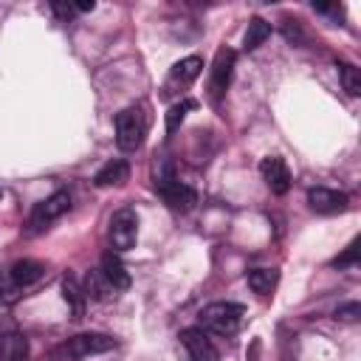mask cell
I'll use <instances>...</instances> for the list:
<instances>
[{"instance_id": "cell-12", "label": "cell", "mask_w": 361, "mask_h": 361, "mask_svg": "<svg viewBox=\"0 0 361 361\" xmlns=\"http://www.w3.org/2000/svg\"><path fill=\"white\" fill-rule=\"evenodd\" d=\"M62 299L71 310L73 319H82L85 316V305H87V296H85V288L79 285V279L73 274H65L62 276Z\"/></svg>"}, {"instance_id": "cell-26", "label": "cell", "mask_w": 361, "mask_h": 361, "mask_svg": "<svg viewBox=\"0 0 361 361\" xmlns=\"http://www.w3.org/2000/svg\"><path fill=\"white\" fill-rule=\"evenodd\" d=\"M51 11H54L62 23H68V20L73 17V6H71V3H51Z\"/></svg>"}, {"instance_id": "cell-3", "label": "cell", "mask_w": 361, "mask_h": 361, "mask_svg": "<svg viewBox=\"0 0 361 361\" xmlns=\"http://www.w3.org/2000/svg\"><path fill=\"white\" fill-rule=\"evenodd\" d=\"M147 135V118L141 107H124L116 116V144L121 152H135L144 144Z\"/></svg>"}, {"instance_id": "cell-9", "label": "cell", "mask_w": 361, "mask_h": 361, "mask_svg": "<svg viewBox=\"0 0 361 361\" xmlns=\"http://www.w3.org/2000/svg\"><path fill=\"white\" fill-rule=\"evenodd\" d=\"M259 175H262V180L268 183V189H271L274 195H285V192L290 189V169H288V164H285L279 155L262 158Z\"/></svg>"}, {"instance_id": "cell-1", "label": "cell", "mask_w": 361, "mask_h": 361, "mask_svg": "<svg viewBox=\"0 0 361 361\" xmlns=\"http://www.w3.org/2000/svg\"><path fill=\"white\" fill-rule=\"evenodd\" d=\"M113 347H116L113 336H104V333H76V336H71L68 341H62L54 350V358L56 361H79V358L110 353Z\"/></svg>"}, {"instance_id": "cell-21", "label": "cell", "mask_w": 361, "mask_h": 361, "mask_svg": "<svg viewBox=\"0 0 361 361\" xmlns=\"http://www.w3.org/2000/svg\"><path fill=\"white\" fill-rule=\"evenodd\" d=\"M338 73H341V85L350 96H358L361 93V76H358V68L350 65V62H338Z\"/></svg>"}, {"instance_id": "cell-13", "label": "cell", "mask_w": 361, "mask_h": 361, "mask_svg": "<svg viewBox=\"0 0 361 361\" xmlns=\"http://www.w3.org/2000/svg\"><path fill=\"white\" fill-rule=\"evenodd\" d=\"M127 178H130V166H127V161L113 158V161H107V164L93 175V183H96L99 189H107V186H121Z\"/></svg>"}, {"instance_id": "cell-17", "label": "cell", "mask_w": 361, "mask_h": 361, "mask_svg": "<svg viewBox=\"0 0 361 361\" xmlns=\"http://www.w3.org/2000/svg\"><path fill=\"white\" fill-rule=\"evenodd\" d=\"M268 37H271V23H265L262 17H251L248 20V28L243 34V48L245 51H257Z\"/></svg>"}, {"instance_id": "cell-11", "label": "cell", "mask_w": 361, "mask_h": 361, "mask_svg": "<svg viewBox=\"0 0 361 361\" xmlns=\"http://www.w3.org/2000/svg\"><path fill=\"white\" fill-rule=\"evenodd\" d=\"M307 206L319 214H336V212L347 209V195L336 192V189H327V186H313L307 192Z\"/></svg>"}, {"instance_id": "cell-15", "label": "cell", "mask_w": 361, "mask_h": 361, "mask_svg": "<svg viewBox=\"0 0 361 361\" xmlns=\"http://www.w3.org/2000/svg\"><path fill=\"white\" fill-rule=\"evenodd\" d=\"M8 276L14 279V285L20 288H28L34 282H39L45 276V265L37 262V259H17L11 268H8Z\"/></svg>"}, {"instance_id": "cell-28", "label": "cell", "mask_w": 361, "mask_h": 361, "mask_svg": "<svg viewBox=\"0 0 361 361\" xmlns=\"http://www.w3.org/2000/svg\"><path fill=\"white\" fill-rule=\"evenodd\" d=\"M0 195H3V192H0Z\"/></svg>"}, {"instance_id": "cell-23", "label": "cell", "mask_w": 361, "mask_h": 361, "mask_svg": "<svg viewBox=\"0 0 361 361\" xmlns=\"http://www.w3.org/2000/svg\"><path fill=\"white\" fill-rule=\"evenodd\" d=\"M355 259H358V237L344 248V254H338V257L333 259V265H336V268H347V265H355Z\"/></svg>"}, {"instance_id": "cell-19", "label": "cell", "mask_w": 361, "mask_h": 361, "mask_svg": "<svg viewBox=\"0 0 361 361\" xmlns=\"http://www.w3.org/2000/svg\"><path fill=\"white\" fill-rule=\"evenodd\" d=\"M85 296H90V299H99V302H104V299H110V296H116V290H113V285L104 279V274L96 268V271H90L87 276H85Z\"/></svg>"}, {"instance_id": "cell-16", "label": "cell", "mask_w": 361, "mask_h": 361, "mask_svg": "<svg viewBox=\"0 0 361 361\" xmlns=\"http://www.w3.org/2000/svg\"><path fill=\"white\" fill-rule=\"evenodd\" d=\"M25 355H28V341L20 333L0 336V361H25Z\"/></svg>"}, {"instance_id": "cell-2", "label": "cell", "mask_w": 361, "mask_h": 361, "mask_svg": "<svg viewBox=\"0 0 361 361\" xmlns=\"http://www.w3.org/2000/svg\"><path fill=\"white\" fill-rule=\"evenodd\" d=\"M243 316H245V307L237 302H212L200 313V327L217 336H234L243 324Z\"/></svg>"}, {"instance_id": "cell-25", "label": "cell", "mask_w": 361, "mask_h": 361, "mask_svg": "<svg viewBox=\"0 0 361 361\" xmlns=\"http://www.w3.org/2000/svg\"><path fill=\"white\" fill-rule=\"evenodd\" d=\"M358 313H361L358 302H350V305H341V307L336 310V319H341V322H355Z\"/></svg>"}, {"instance_id": "cell-27", "label": "cell", "mask_w": 361, "mask_h": 361, "mask_svg": "<svg viewBox=\"0 0 361 361\" xmlns=\"http://www.w3.org/2000/svg\"><path fill=\"white\" fill-rule=\"evenodd\" d=\"M71 6H73V11H82V14L96 8V3H93V0H79V3H71Z\"/></svg>"}, {"instance_id": "cell-24", "label": "cell", "mask_w": 361, "mask_h": 361, "mask_svg": "<svg viewBox=\"0 0 361 361\" xmlns=\"http://www.w3.org/2000/svg\"><path fill=\"white\" fill-rule=\"evenodd\" d=\"M282 34H285V39L293 42V45H302V42H305V31H302V25H299L296 20H285Z\"/></svg>"}, {"instance_id": "cell-5", "label": "cell", "mask_w": 361, "mask_h": 361, "mask_svg": "<svg viewBox=\"0 0 361 361\" xmlns=\"http://www.w3.org/2000/svg\"><path fill=\"white\" fill-rule=\"evenodd\" d=\"M68 209H71V192L56 189L54 195H48L45 200H39V203L31 209V217H28V234H39V231H45V228H48L54 220H59Z\"/></svg>"}, {"instance_id": "cell-22", "label": "cell", "mask_w": 361, "mask_h": 361, "mask_svg": "<svg viewBox=\"0 0 361 361\" xmlns=\"http://www.w3.org/2000/svg\"><path fill=\"white\" fill-rule=\"evenodd\" d=\"M20 293H23V288L14 285V279L8 276V271H0V305H11V302H17Z\"/></svg>"}, {"instance_id": "cell-10", "label": "cell", "mask_w": 361, "mask_h": 361, "mask_svg": "<svg viewBox=\"0 0 361 361\" xmlns=\"http://www.w3.org/2000/svg\"><path fill=\"white\" fill-rule=\"evenodd\" d=\"M200 71H203V59L200 56H183V59H178L175 65H172V71H169V76H166V93H172L175 87H189L197 76H200Z\"/></svg>"}, {"instance_id": "cell-4", "label": "cell", "mask_w": 361, "mask_h": 361, "mask_svg": "<svg viewBox=\"0 0 361 361\" xmlns=\"http://www.w3.org/2000/svg\"><path fill=\"white\" fill-rule=\"evenodd\" d=\"M155 192H158V195L166 200V206L175 209V212H189V209L195 206V200H197V195H195L183 180H178L169 166L155 175Z\"/></svg>"}, {"instance_id": "cell-20", "label": "cell", "mask_w": 361, "mask_h": 361, "mask_svg": "<svg viewBox=\"0 0 361 361\" xmlns=\"http://www.w3.org/2000/svg\"><path fill=\"white\" fill-rule=\"evenodd\" d=\"M197 107V102L195 99H183V102H175L169 110H166V133L172 135L180 124H183V118H186V113L189 110H195Z\"/></svg>"}, {"instance_id": "cell-18", "label": "cell", "mask_w": 361, "mask_h": 361, "mask_svg": "<svg viewBox=\"0 0 361 361\" xmlns=\"http://www.w3.org/2000/svg\"><path fill=\"white\" fill-rule=\"evenodd\" d=\"M248 288L254 290V293H259V296H268L274 288H276V279H279V274L274 271V268H254V271H248Z\"/></svg>"}, {"instance_id": "cell-6", "label": "cell", "mask_w": 361, "mask_h": 361, "mask_svg": "<svg viewBox=\"0 0 361 361\" xmlns=\"http://www.w3.org/2000/svg\"><path fill=\"white\" fill-rule=\"evenodd\" d=\"M138 240V214L133 206L118 209L110 217V248L113 251H130Z\"/></svg>"}, {"instance_id": "cell-7", "label": "cell", "mask_w": 361, "mask_h": 361, "mask_svg": "<svg viewBox=\"0 0 361 361\" xmlns=\"http://www.w3.org/2000/svg\"><path fill=\"white\" fill-rule=\"evenodd\" d=\"M234 62H237V54L231 48H220L214 54V65H212V79H209V96L212 102H220L231 85V73H234Z\"/></svg>"}, {"instance_id": "cell-8", "label": "cell", "mask_w": 361, "mask_h": 361, "mask_svg": "<svg viewBox=\"0 0 361 361\" xmlns=\"http://www.w3.org/2000/svg\"><path fill=\"white\" fill-rule=\"evenodd\" d=\"M180 344L186 347V353H189L192 361H217L220 358L217 347L212 344V338L206 336L203 327H186V330H180Z\"/></svg>"}, {"instance_id": "cell-14", "label": "cell", "mask_w": 361, "mask_h": 361, "mask_svg": "<svg viewBox=\"0 0 361 361\" xmlns=\"http://www.w3.org/2000/svg\"><path fill=\"white\" fill-rule=\"evenodd\" d=\"M102 274H104V279L113 285V290H127L130 288V271L124 268V262L113 254V251H107L104 257H102V268H99Z\"/></svg>"}]
</instances>
